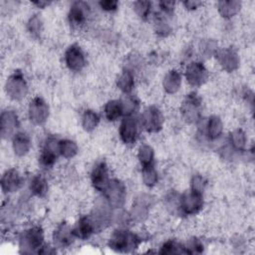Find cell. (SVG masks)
<instances>
[{
    "label": "cell",
    "mask_w": 255,
    "mask_h": 255,
    "mask_svg": "<svg viewBox=\"0 0 255 255\" xmlns=\"http://www.w3.org/2000/svg\"><path fill=\"white\" fill-rule=\"evenodd\" d=\"M137 128L135 120L133 118H127L121 127V137L123 141L126 143H133L137 140Z\"/></svg>",
    "instance_id": "4"
},
{
    "label": "cell",
    "mask_w": 255,
    "mask_h": 255,
    "mask_svg": "<svg viewBox=\"0 0 255 255\" xmlns=\"http://www.w3.org/2000/svg\"><path fill=\"white\" fill-rule=\"evenodd\" d=\"M94 230H95V227H94L93 222L89 218L84 217L80 220L77 228L74 230V235L85 239V238L90 237L91 235L94 233Z\"/></svg>",
    "instance_id": "6"
},
{
    "label": "cell",
    "mask_w": 255,
    "mask_h": 255,
    "mask_svg": "<svg viewBox=\"0 0 255 255\" xmlns=\"http://www.w3.org/2000/svg\"><path fill=\"white\" fill-rule=\"evenodd\" d=\"M66 62L71 70H81L85 64V59L82 51L77 46H71L66 53Z\"/></svg>",
    "instance_id": "3"
},
{
    "label": "cell",
    "mask_w": 255,
    "mask_h": 255,
    "mask_svg": "<svg viewBox=\"0 0 255 255\" xmlns=\"http://www.w3.org/2000/svg\"><path fill=\"white\" fill-rule=\"evenodd\" d=\"M138 242H140V240H138L137 235L121 230L113 235L110 245L111 248L119 252H129L132 249L137 248Z\"/></svg>",
    "instance_id": "1"
},
{
    "label": "cell",
    "mask_w": 255,
    "mask_h": 255,
    "mask_svg": "<svg viewBox=\"0 0 255 255\" xmlns=\"http://www.w3.org/2000/svg\"><path fill=\"white\" fill-rule=\"evenodd\" d=\"M5 182H7V191L17 190L18 184L20 183L18 174L14 171L7 172L2 179V183H5Z\"/></svg>",
    "instance_id": "9"
},
{
    "label": "cell",
    "mask_w": 255,
    "mask_h": 255,
    "mask_svg": "<svg viewBox=\"0 0 255 255\" xmlns=\"http://www.w3.org/2000/svg\"><path fill=\"white\" fill-rule=\"evenodd\" d=\"M73 235L74 233H72L71 230H69L68 227L61 226L55 234V244L60 245L62 247L67 246L72 242Z\"/></svg>",
    "instance_id": "7"
},
{
    "label": "cell",
    "mask_w": 255,
    "mask_h": 255,
    "mask_svg": "<svg viewBox=\"0 0 255 255\" xmlns=\"http://www.w3.org/2000/svg\"><path fill=\"white\" fill-rule=\"evenodd\" d=\"M123 112V105L117 101L110 102L106 107V115L110 121L117 120Z\"/></svg>",
    "instance_id": "8"
},
{
    "label": "cell",
    "mask_w": 255,
    "mask_h": 255,
    "mask_svg": "<svg viewBox=\"0 0 255 255\" xmlns=\"http://www.w3.org/2000/svg\"><path fill=\"white\" fill-rule=\"evenodd\" d=\"M161 248L163 249L160 250V253H187L183 247L172 241L167 242Z\"/></svg>",
    "instance_id": "10"
},
{
    "label": "cell",
    "mask_w": 255,
    "mask_h": 255,
    "mask_svg": "<svg viewBox=\"0 0 255 255\" xmlns=\"http://www.w3.org/2000/svg\"><path fill=\"white\" fill-rule=\"evenodd\" d=\"M45 180L41 177H37L33 180V191L35 194H37L38 196H42L45 193L46 190V185H45Z\"/></svg>",
    "instance_id": "11"
},
{
    "label": "cell",
    "mask_w": 255,
    "mask_h": 255,
    "mask_svg": "<svg viewBox=\"0 0 255 255\" xmlns=\"http://www.w3.org/2000/svg\"><path fill=\"white\" fill-rule=\"evenodd\" d=\"M43 235L39 228H32L27 230L20 239L21 248L25 249V252H34L39 248H42Z\"/></svg>",
    "instance_id": "2"
},
{
    "label": "cell",
    "mask_w": 255,
    "mask_h": 255,
    "mask_svg": "<svg viewBox=\"0 0 255 255\" xmlns=\"http://www.w3.org/2000/svg\"><path fill=\"white\" fill-rule=\"evenodd\" d=\"M92 180L97 190L105 189L108 181V171L104 163H100L95 167L92 174Z\"/></svg>",
    "instance_id": "5"
},
{
    "label": "cell",
    "mask_w": 255,
    "mask_h": 255,
    "mask_svg": "<svg viewBox=\"0 0 255 255\" xmlns=\"http://www.w3.org/2000/svg\"><path fill=\"white\" fill-rule=\"evenodd\" d=\"M71 19L72 22L76 25H79L84 20V13L81 9H73L71 11Z\"/></svg>",
    "instance_id": "12"
}]
</instances>
